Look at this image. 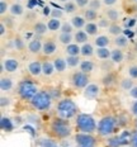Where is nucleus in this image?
<instances>
[{
	"mask_svg": "<svg viewBox=\"0 0 137 147\" xmlns=\"http://www.w3.org/2000/svg\"><path fill=\"white\" fill-rule=\"evenodd\" d=\"M56 114L57 117L63 119H72L79 114V108L71 98H62L57 102L56 105Z\"/></svg>",
	"mask_w": 137,
	"mask_h": 147,
	"instance_id": "obj_1",
	"label": "nucleus"
},
{
	"mask_svg": "<svg viewBox=\"0 0 137 147\" xmlns=\"http://www.w3.org/2000/svg\"><path fill=\"white\" fill-rule=\"evenodd\" d=\"M50 131L52 132L55 137H57V138H60V140L67 138L72 133V128H71V124H70L69 119H63L60 117H56L51 121Z\"/></svg>",
	"mask_w": 137,
	"mask_h": 147,
	"instance_id": "obj_2",
	"label": "nucleus"
},
{
	"mask_svg": "<svg viewBox=\"0 0 137 147\" xmlns=\"http://www.w3.org/2000/svg\"><path fill=\"white\" fill-rule=\"evenodd\" d=\"M75 127L79 132L83 133H95L98 122L91 114L88 113H79L75 117Z\"/></svg>",
	"mask_w": 137,
	"mask_h": 147,
	"instance_id": "obj_3",
	"label": "nucleus"
},
{
	"mask_svg": "<svg viewBox=\"0 0 137 147\" xmlns=\"http://www.w3.org/2000/svg\"><path fill=\"white\" fill-rule=\"evenodd\" d=\"M38 91L39 90H38L37 84L33 80H30V79H23L17 85V94L23 102L29 103Z\"/></svg>",
	"mask_w": 137,
	"mask_h": 147,
	"instance_id": "obj_4",
	"label": "nucleus"
},
{
	"mask_svg": "<svg viewBox=\"0 0 137 147\" xmlns=\"http://www.w3.org/2000/svg\"><path fill=\"white\" fill-rule=\"evenodd\" d=\"M52 103H53V99L48 90H39L38 93L33 96V99L29 102L32 108L34 110H38V112L50 110V108L52 107Z\"/></svg>",
	"mask_w": 137,
	"mask_h": 147,
	"instance_id": "obj_5",
	"label": "nucleus"
},
{
	"mask_svg": "<svg viewBox=\"0 0 137 147\" xmlns=\"http://www.w3.org/2000/svg\"><path fill=\"white\" fill-rule=\"evenodd\" d=\"M118 121L113 115H104L98 121V127H97V133L100 137H111L113 136L117 128Z\"/></svg>",
	"mask_w": 137,
	"mask_h": 147,
	"instance_id": "obj_6",
	"label": "nucleus"
},
{
	"mask_svg": "<svg viewBox=\"0 0 137 147\" xmlns=\"http://www.w3.org/2000/svg\"><path fill=\"white\" fill-rule=\"evenodd\" d=\"M70 84L74 89L78 90H84L88 85L90 84V76L89 74H85L83 71H75L72 72L71 78H70Z\"/></svg>",
	"mask_w": 137,
	"mask_h": 147,
	"instance_id": "obj_7",
	"label": "nucleus"
},
{
	"mask_svg": "<svg viewBox=\"0 0 137 147\" xmlns=\"http://www.w3.org/2000/svg\"><path fill=\"white\" fill-rule=\"evenodd\" d=\"M76 147H97L98 141L93 133H83L78 132L74 136Z\"/></svg>",
	"mask_w": 137,
	"mask_h": 147,
	"instance_id": "obj_8",
	"label": "nucleus"
},
{
	"mask_svg": "<svg viewBox=\"0 0 137 147\" xmlns=\"http://www.w3.org/2000/svg\"><path fill=\"white\" fill-rule=\"evenodd\" d=\"M100 93H102V89H100V86L98 84H95V82H90V84L83 90V95H84L85 99H88V100L98 99Z\"/></svg>",
	"mask_w": 137,
	"mask_h": 147,
	"instance_id": "obj_9",
	"label": "nucleus"
},
{
	"mask_svg": "<svg viewBox=\"0 0 137 147\" xmlns=\"http://www.w3.org/2000/svg\"><path fill=\"white\" fill-rule=\"evenodd\" d=\"M3 65L5 67V72H9V74H13V72H17L19 70V60L15 59V57H7V59H3L1 60Z\"/></svg>",
	"mask_w": 137,
	"mask_h": 147,
	"instance_id": "obj_10",
	"label": "nucleus"
},
{
	"mask_svg": "<svg viewBox=\"0 0 137 147\" xmlns=\"http://www.w3.org/2000/svg\"><path fill=\"white\" fill-rule=\"evenodd\" d=\"M27 69H28V74L32 78H39L42 75V62L39 60L29 61Z\"/></svg>",
	"mask_w": 137,
	"mask_h": 147,
	"instance_id": "obj_11",
	"label": "nucleus"
},
{
	"mask_svg": "<svg viewBox=\"0 0 137 147\" xmlns=\"http://www.w3.org/2000/svg\"><path fill=\"white\" fill-rule=\"evenodd\" d=\"M42 47H43V42L42 39H39L38 37L36 38H32L27 45V48H28V52L32 55H38L42 53Z\"/></svg>",
	"mask_w": 137,
	"mask_h": 147,
	"instance_id": "obj_12",
	"label": "nucleus"
},
{
	"mask_svg": "<svg viewBox=\"0 0 137 147\" xmlns=\"http://www.w3.org/2000/svg\"><path fill=\"white\" fill-rule=\"evenodd\" d=\"M57 51V43L53 39H46L43 42V47H42V53L45 56H52Z\"/></svg>",
	"mask_w": 137,
	"mask_h": 147,
	"instance_id": "obj_13",
	"label": "nucleus"
},
{
	"mask_svg": "<svg viewBox=\"0 0 137 147\" xmlns=\"http://www.w3.org/2000/svg\"><path fill=\"white\" fill-rule=\"evenodd\" d=\"M104 15L111 20L112 23H118L121 19V11L113 7H109L104 10Z\"/></svg>",
	"mask_w": 137,
	"mask_h": 147,
	"instance_id": "obj_14",
	"label": "nucleus"
},
{
	"mask_svg": "<svg viewBox=\"0 0 137 147\" xmlns=\"http://www.w3.org/2000/svg\"><path fill=\"white\" fill-rule=\"evenodd\" d=\"M13 89H14L13 79L3 75L1 79H0V90H1V93H8V91L13 90Z\"/></svg>",
	"mask_w": 137,
	"mask_h": 147,
	"instance_id": "obj_15",
	"label": "nucleus"
},
{
	"mask_svg": "<svg viewBox=\"0 0 137 147\" xmlns=\"http://www.w3.org/2000/svg\"><path fill=\"white\" fill-rule=\"evenodd\" d=\"M55 72H56V69H55L53 61H42V75L46 78H51Z\"/></svg>",
	"mask_w": 137,
	"mask_h": 147,
	"instance_id": "obj_16",
	"label": "nucleus"
},
{
	"mask_svg": "<svg viewBox=\"0 0 137 147\" xmlns=\"http://www.w3.org/2000/svg\"><path fill=\"white\" fill-rule=\"evenodd\" d=\"M109 60H111L113 63H115V65L122 63L124 61V52H123V50H122V48H118V47H115L114 50H112L111 59Z\"/></svg>",
	"mask_w": 137,
	"mask_h": 147,
	"instance_id": "obj_17",
	"label": "nucleus"
},
{
	"mask_svg": "<svg viewBox=\"0 0 137 147\" xmlns=\"http://www.w3.org/2000/svg\"><path fill=\"white\" fill-rule=\"evenodd\" d=\"M53 61V65H55V69H56V72L57 74H63L67 70V62H66V59L63 57H55L52 60Z\"/></svg>",
	"mask_w": 137,
	"mask_h": 147,
	"instance_id": "obj_18",
	"label": "nucleus"
},
{
	"mask_svg": "<svg viewBox=\"0 0 137 147\" xmlns=\"http://www.w3.org/2000/svg\"><path fill=\"white\" fill-rule=\"evenodd\" d=\"M89 34L84 29H78L74 32V42L78 45H84L89 41Z\"/></svg>",
	"mask_w": 137,
	"mask_h": 147,
	"instance_id": "obj_19",
	"label": "nucleus"
},
{
	"mask_svg": "<svg viewBox=\"0 0 137 147\" xmlns=\"http://www.w3.org/2000/svg\"><path fill=\"white\" fill-rule=\"evenodd\" d=\"M70 22H71L72 24V27L75 28V30H78V29H84V27H85V24H86V19L84 18V15L83 14H76L74 15V17L70 19Z\"/></svg>",
	"mask_w": 137,
	"mask_h": 147,
	"instance_id": "obj_20",
	"label": "nucleus"
},
{
	"mask_svg": "<svg viewBox=\"0 0 137 147\" xmlns=\"http://www.w3.org/2000/svg\"><path fill=\"white\" fill-rule=\"evenodd\" d=\"M33 33H34L36 36H45L46 33L48 32V26L47 23L42 22V20H38V22H36L34 24H33Z\"/></svg>",
	"mask_w": 137,
	"mask_h": 147,
	"instance_id": "obj_21",
	"label": "nucleus"
},
{
	"mask_svg": "<svg viewBox=\"0 0 137 147\" xmlns=\"http://www.w3.org/2000/svg\"><path fill=\"white\" fill-rule=\"evenodd\" d=\"M9 14L11 15V17H22L24 14V7L23 4L20 1H15L13 4L10 5V9H9Z\"/></svg>",
	"mask_w": 137,
	"mask_h": 147,
	"instance_id": "obj_22",
	"label": "nucleus"
},
{
	"mask_svg": "<svg viewBox=\"0 0 137 147\" xmlns=\"http://www.w3.org/2000/svg\"><path fill=\"white\" fill-rule=\"evenodd\" d=\"M94 55H95V48H94V43L86 42V43L81 45V52H80V56L85 57V59H89V57L94 56Z\"/></svg>",
	"mask_w": 137,
	"mask_h": 147,
	"instance_id": "obj_23",
	"label": "nucleus"
},
{
	"mask_svg": "<svg viewBox=\"0 0 137 147\" xmlns=\"http://www.w3.org/2000/svg\"><path fill=\"white\" fill-rule=\"evenodd\" d=\"M112 39L109 38V36L107 34H98L95 36V38H94V46L95 47H108L109 45H111Z\"/></svg>",
	"mask_w": 137,
	"mask_h": 147,
	"instance_id": "obj_24",
	"label": "nucleus"
},
{
	"mask_svg": "<svg viewBox=\"0 0 137 147\" xmlns=\"http://www.w3.org/2000/svg\"><path fill=\"white\" fill-rule=\"evenodd\" d=\"M80 52H81V46L75 43V42L65 46L66 56H80Z\"/></svg>",
	"mask_w": 137,
	"mask_h": 147,
	"instance_id": "obj_25",
	"label": "nucleus"
},
{
	"mask_svg": "<svg viewBox=\"0 0 137 147\" xmlns=\"http://www.w3.org/2000/svg\"><path fill=\"white\" fill-rule=\"evenodd\" d=\"M94 69H95V63H94L91 60H88V59L81 60L80 65H79V70L85 72V74H91L94 71Z\"/></svg>",
	"mask_w": 137,
	"mask_h": 147,
	"instance_id": "obj_26",
	"label": "nucleus"
},
{
	"mask_svg": "<svg viewBox=\"0 0 137 147\" xmlns=\"http://www.w3.org/2000/svg\"><path fill=\"white\" fill-rule=\"evenodd\" d=\"M83 15L84 18L86 19V22H95V20L99 19V15H98V10L95 9H91V8H85L83 10Z\"/></svg>",
	"mask_w": 137,
	"mask_h": 147,
	"instance_id": "obj_27",
	"label": "nucleus"
},
{
	"mask_svg": "<svg viewBox=\"0 0 137 147\" xmlns=\"http://www.w3.org/2000/svg\"><path fill=\"white\" fill-rule=\"evenodd\" d=\"M0 127L4 132H11L14 129V123L9 117H5V115H1L0 118Z\"/></svg>",
	"mask_w": 137,
	"mask_h": 147,
	"instance_id": "obj_28",
	"label": "nucleus"
},
{
	"mask_svg": "<svg viewBox=\"0 0 137 147\" xmlns=\"http://www.w3.org/2000/svg\"><path fill=\"white\" fill-rule=\"evenodd\" d=\"M57 41H59L60 45L62 46H67L70 43L74 42V33H63V32H60L59 37H57Z\"/></svg>",
	"mask_w": 137,
	"mask_h": 147,
	"instance_id": "obj_29",
	"label": "nucleus"
},
{
	"mask_svg": "<svg viewBox=\"0 0 137 147\" xmlns=\"http://www.w3.org/2000/svg\"><path fill=\"white\" fill-rule=\"evenodd\" d=\"M111 53H112V50H109L108 47H97L95 48V56L102 61L111 59Z\"/></svg>",
	"mask_w": 137,
	"mask_h": 147,
	"instance_id": "obj_30",
	"label": "nucleus"
},
{
	"mask_svg": "<svg viewBox=\"0 0 137 147\" xmlns=\"http://www.w3.org/2000/svg\"><path fill=\"white\" fill-rule=\"evenodd\" d=\"M113 43L115 47H118V48H126L127 46L130 45V39H128V37H126L124 34H119V36H117V37H114V39H113Z\"/></svg>",
	"mask_w": 137,
	"mask_h": 147,
	"instance_id": "obj_31",
	"label": "nucleus"
},
{
	"mask_svg": "<svg viewBox=\"0 0 137 147\" xmlns=\"http://www.w3.org/2000/svg\"><path fill=\"white\" fill-rule=\"evenodd\" d=\"M99 29L100 28H99V26L97 22H86V24H85V27H84L85 32H86L89 36H93V37L98 36Z\"/></svg>",
	"mask_w": 137,
	"mask_h": 147,
	"instance_id": "obj_32",
	"label": "nucleus"
},
{
	"mask_svg": "<svg viewBox=\"0 0 137 147\" xmlns=\"http://www.w3.org/2000/svg\"><path fill=\"white\" fill-rule=\"evenodd\" d=\"M37 147H60L53 140L47 137H41L37 140Z\"/></svg>",
	"mask_w": 137,
	"mask_h": 147,
	"instance_id": "obj_33",
	"label": "nucleus"
},
{
	"mask_svg": "<svg viewBox=\"0 0 137 147\" xmlns=\"http://www.w3.org/2000/svg\"><path fill=\"white\" fill-rule=\"evenodd\" d=\"M119 86H121L122 90H124V91H127V93H128L131 89L135 86V80H133V79H131L130 76H128V78H124V79H122V80L119 81Z\"/></svg>",
	"mask_w": 137,
	"mask_h": 147,
	"instance_id": "obj_34",
	"label": "nucleus"
},
{
	"mask_svg": "<svg viewBox=\"0 0 137 147\" xmlns=\"http://www.w3.org/2000/svg\"><path fill=\"white\" fill-rule=\"evenodd\" d=\"M78 4L75 3V0H69L67 3H65L62 7V10L65 11L66 14H74L76 10H78Z\"/></svg>",
	"mask_w": 137,
	"mask_h": 147,
	"instance_id": "obj_35",
	"label": "nucleus"
},
{
	"mask_svg": "<svg viewBox=\"0 0 137 147\" xmlns=\"http://www.w3.org/2000/svg\"><path fill=\"white\" fill-rule=\"evenodd\" d=\"M108 33L113 37H117L119 34H123V27L119 26L118 23H112L108 27Z\"/></svg>",
	"mask_w": 137,
	"mask_h": 147,
	"instance_id": "obj_36",
	"label": "nucleus"
},
{
	"mask_svg": "<svg viewBox=\"0 0 137 147\" xmlns=\"http://www.w3.org/2000/svg\"><path fill=\"white\" fill-rule=\"evenodd\" d=\"M48 29L51 32H56V30L61 29V26H62V20L61 19H56V18H50V20L47 22Z\"/></svg>",
	"mask_w": 137,
	"mask_h": 147,
	"instance_id": "obj_37",
	"label": "nucleus"
},
{
	"mask_svg": "<svg viewBox=\"0 0 137 147\" xmlns=\"http://www.w3.org/2000/svg\"><path fill=\"white\" fill-rule=\"evenodd\" d=\"M66 62H67V66L70 69H75L80 65L81 60H80V56H66Z\"/></svg>",
	"mask_w": 137,
	"mask_h": 147,
	"instance_id": "obj_38",
	"label": "nucleus"
},
{
	"mask_svg": "<svg viewBox=\"0 0 137 147\" xmlns=\"http://www.w3.org/2000/svg\"><path fill=\"white\" fill-rule=\"evenodd\" d=\"M13 46H14V48L17 51H23L24 48L27 47V45H26V42L23 41L20 37H15L14 38V41H13Z\"/></svg>",
	"mask_w": 137,
	"mask_h": 147,
	"instance_id": "obj_39",
	"label": "nucleus"
},
{
	"mask_svg": "<svg viewBox=\"0 0 137 147\" xmlns=\"http://www.w3.org/2000/svg\"><path fill=\"white\" fill-rule=\"evenodd\" d=\"M97 23H98V26H99L100 29H108V27L112 24V22L105 17V15H104V17H100L99 19L97 20Z\"/></svg>",
	"mask_w": 137,
	"mask_h": 147,
	"instance_id": "obj_40",
	"label": "nucleus"
},
{
	"mask_svg": "<svg viewBox=\"0 0 137 147\" xmlns=\"http://www.w3.org/2000/svg\"><path fill=\"white\" fill-rule=\"evenodd\" d=\"M60 32H63V33H74L75 32V28L72 27L71 22H62V26H61Z\"/></svg>",
	"mask_w": 137,
	"mask_h": 147,
	"instance_id": "obj_41",
	"label": "nucleus"
},
{
	"mask_svg": "<svg viewBox=\"0 0 137 147\" xmlns=\"http://www.w3.org/2000/svg\"><path fill=\"white\" fill-rule=\"evenodd\" d=\"M127 74L131 79L133 80H137V63H133V65H130L128 69H127Z\"/></svg>",
	"mask_w": 137,
	"mask_h": 147,
	"instance_id": "obj_42",
	"label": "nucleus"
},
{
	"mask_svg": "<svg viewBox=\"0 0 137 147\" xmlns=\"http://www.w3.org/2000/svg\"><path fill=\"white\" fill-rule=\"evenodd\" d=\"M9 9H10V5L8 4V1L0 0V14H1V17H4V15L8 13Z\"/></svg>",
	"mask_w": 137,
	"mask_h": 147,
	"instance_id": "obj_43",
	"label": "nucleus"
},
{
	"mask_svg": "<svg viewBox=\"0 0 137 147\" xmlns=\"http://www.w3.org/2000/svg\"><path fill=\"white\" fill-rule=\"evenodd\" d=\"M63 14H65V11L61 10V9H52L51 13H50L51 18H56V19H62Z\"/></svg>",
	"mask_w": 137,
	"mask_h": 147,
	"instance_id": "obj_44",
	"label": "nucleus"
},
{
	"mask_svg": "<svg viewBox=\"0 0 137 147\" xmlns=\"http://www.w3.org/2000/svg\"><path fill=\"white\" fill-rule=\"evenodd\" d=\"M88 7L91 9H95V10H99L103 7V3H102V0H90Z\"/></svg>",
	"mask_w": 137,
	"mask_h": 147,
	"instance_id": "obj_45",
	"label": "nucleus"
},
{
	"mask_svg": "<svg viewBox=\"0 0 137 147\" xmlns=\"http://www.w3.org/2000/svg\"><path fill=\"white\" fill-rule=\"evenodd\" d=\"M11 104V99L9 96H5V95H1V98H0V107H1L3 109L5 108V107H8Z\"/></svg>",
	"mask_w": 137,
	"mask_h": 147,
	"instance_id": "obj_46",
	"label": "nucleus"
},
{
	"mask_svg": "<svg viewBox=\"0 0 137 147\" xmlns=\"http://www.w3.org/2000/svg\"><path fill=\"white\" fill-rule=\"evenodd\" d=\"M131 147H137V129L133 131L131 134V142H130Z\"/></svg>",
	"mask_w": 137,
	"mask_h": 147,
	"instance_id": "obj_47",
	"label": "nucleus"
},
{
	"mask_svg": "<svg viewBox=\"0 0 137 147\" xmlns=\"http://www.w3.org/2000/svg\"><path fill=\"white\" fill-rule=\"evenodd\" d=\"M48 91H50V94H51V96H52V99L55 100V99H62V98H61V93H60V90H59V89H57V90H56V89H52V90H48Z\"/></svg>",
	"mask_w": 137,
	"mask_h": 147,
	"instance_id": "obj_48",
	"label": "nucleus"
},
{
	"mask_svg": "<svg viewBox=\"0 0 137 147\" xmlns=\"http://www.w3.org/2000/svg\"><path fill=\"white\" fill-rule=\"evenodd\" d=\"M118 1H119V0H102L103 5H104V7H107V8L114 7L115 4H118Z\"/></svg>",
	"mask_w": 137,
	"mask_h": 147,
	"instance_id": "obj_49",
	"label": "nucleus"
},
{
	"mask_svg": "<svg viewBox=\"0 0 137 147\" xmlns=\"http://www.w3.org/2000/svg\"><path fill=\"white\" fill-rule=\"evenodd\" d=\"M89 1L90 0H75V3L78 4V7L79 8H81V9H85L89 5Z\"/></svg>",
	"mask_w": 137,
	"mask_h": 147,
	"instance_id": "obj_50",
	"label": "nucleus"
},
{
	"mask_svg": "<svg viewBox=\"0 0 137 147\" xmlns=\"http://www.w3.org/2000/svg\"><path fill=\"white\" fill-rule=\"evenodd\" d=\"M128 95L132 98L133 100H137V85H135V86H133V88L128 91Z\"/></svg>",
	"mask_w": 137,
	"mask_h": 147,
	"instance_id": "obj_51",
	"label": "nucleus"
},
{
	"mask_svg": "<svg viewBox=\"0 0 137 147\" xmlns=\"http://www.w3.org/2000/svg\"><path fill=\"white\" fill-rule=\"evenodd\" d=\"M7 30H8V28H7V26H5V23L1 22V23H0V36H1V38H4V37H5V34H7Z\"/></svg>",
	"mask_w": 137,
	"mask_h": 147,
	"instance_id": "obj_52",
	"label": "nucleus"
},
{
	"mask_svg": "<svg viewBox=\"0 0 137 147\" xmlns=\"http://www.w3.org/2000/svg\"><path fill=\"white\" fill-rule=\"evenodd\" d=\"M131 113L137 118V100H135L132 103V105H131Z\"/></svg>",
	"mask_w": 137,
	"mask_h": 147,
	"instance_id": "obj_53",
	"label": "nucleus"
},
{
	"mask_svg": "<svg viewBox=\"0 0 137 147\" xmlns=\"http://www.w3.org/2000/svg\"><path fill=\"white\" fill-rule=\"evenodd\" d=\"M57 1H59V3H62V4H65V3H67L69 0H57Z\"/></svg>",
	"mask_w": 137,
	"mask_h": 147,
	"instance_id": "obj_54",
	"label": "nucleus"
},
{
	"mask_svg": "<svg viewBox=\"0 0 137 147\" xmlns=\"http://www.w3.org/2000/svg\"><path fill=\"white\" fill-rule=\"evenodd\" d=\"M135 128L137 129V118H136V121H135Z\"/></svg>",
	"mask_w": 137,
	"mask_h": 147,
	"instance_id": "obj_55",
	"label": "nucleus"
},
{
	"mask_svg": "<svg viewBox=\"0 0 137 147\" xmlns=\"http://www.w3.org/2000/svg\"><path fill=\"white\" fill-rule=\"evenodd\" d=\"M135 51L137 52V42H136V43H135Z\"/></svg>",
	"mask_w": 137,
	"mask_h": 147,
	"instance_id": "obj_56",
	"label": "nucleus"
},
{
	"mask_svg": "<svg viewBox=\"0 0 137 147\" xmlns=\"http://www.w3.org/2000/svg\"><path fill=\"white\" fill-rule=\"evenodd\" d=\"M135 34H136V37H137V27H136V29H135Z\"/></svg>",
	"mask_w": 137,
	"mask_h": 147,
	"instance_id": "obj_57",
	"label": "nucleus"
},
{
	"mask_svg": "<svg viewBox=\"0 0 137 147\" xmlns=\"http://www.w3.org/2000/svg\"><path fill=\"white\" fill-rule=\"evenodd\" d=\"M123 147H131V146H123Z\"/></svg>",
	"mask_w": 137,
	"mask_h": 147,
	"instance_id": "obj_58",
	"label": "nucleus"
},
{
	"mask_svg": "<svg viewBox=\"0 0 137 147\" xmlns=\"http://www.w3.org/2000/svg\"><path fill=\"white\" fill-rule=\"evenodd\" d=\"M17 1H22V0H17Z\"/></svg>",
	"mask_w": 137,
	"mask_h": 147,
	"instance_id": "obj_59",
	"label": "nucleus"
}]
</instances>
